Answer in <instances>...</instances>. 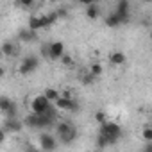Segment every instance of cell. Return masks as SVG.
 Masks as SVG:
<instances>
[{"instance_id":"f546056e","label":"cell","mask_w":152,"mask_h":152,"mask_svg":"<svg viewBox=\"0 0 152 152\" xmlns=\"http://www.w3.org/2000/svg\"><path fill=\"white\" fill-rule=\"evenodd\" d=\"M61 95H63V97H66V99H73V95H72V91H68V90H64V91H61Z\"/></svg>"},{"instance_id":"1f68e13d","label":"cell","mask_w":152,"mask_h":152,"mask_svg":"<svg viewBox=\"0 0 152 152\" xmlns=\"http://www.w3.org/2000/svg\"><path fill=\"white\" fill-rule=\"evenodd\" d=\"M143 2H145V4H150V2H152V0H143Z\"/></svg>"},{"instance_id":"277c9868","label":"cell","mask_w":152,"mask_h":152,"mask_svg":"<svg viewBox=\"0 0 152 152\" xmlns=\"http://www.w3.org/2000/svg\"><path fill=\"white\" fill-rule=\"evenodd\" d=\"M38 143H39V148H41V150H56L57 145H59L57 138H56L52 132H47V131L39 132V136H38Z\"/></svg>"},{"instance_id":"4fadbf2b","label":"cell","mask_w":152,"mask_h":152,"mask_svg":"<svg viewBox=\"0 0 152 152\" xmlns=\"http://www.w3.org/2000/svg\"><path fill=\"white\" fill-rule=\"evenodd\" d=\"M0 52H2V56L4 57H13V56H16V52H18V48H16V45L13 43V41H4L2 43V47H0Z\"/></svg>"},{"instance_id":"d6986e66","label":"cell","mask_w":152,"mask_h":152,"mask_svg":"<svg viewBox=\"0 0 152 152\" xmlns=\"http://www.w3.org/2000/svg\"><path fill=\"white\" fill-rule=\"evenodd\" d=\"M4 115H6V118H13V116H18V106H16V102L13 100L9 106H7V109L4 111Z\"/></svg>"},{"instance_id":"6da1fadb","label":"cell","mask_w":152,"mask_h":152,"mask_svg":"<svg viewBox=\"0 0 152 152\" xmlns=\"http://www.w3.org/2000/svg\"><path fill=\"white\" fill-rule=\"evenodd\" d=\"M56 125V138L57 141L64 143V145H70L72 141H75V138H77V129H75V125L72 122H57L54 124Z\"/></svg>"},{"instance_id":"3957f363","label":"cell","mask_w":152,"mask_h":152,"mask_svg":"<svg viewBox=\"0 0 152 152\" xmlns=\"http://www.w3.org/2000/svg\"><path fill=\"white\" fill-rule=\"evenodd\" d=\"M38 66H39V59L36 57V56H25L22 61H20V66H18V72H20V75H31V73H34L36 70H38Z\"/></svg>"},{"instance_id":"8992f818","label":"cell","mask_w":152,"mask_h":152,"mask_svg":"<svg viewBox=\"0 0 152 152\" xmlns=\"http://www.w3.org/2000/svg\"><path fill=\"white\" fill-rule=\"evenodd\" d=\"M116 16L120 18V23L125 25L129 23L131 20V2L129 0H118V4H116Z\"/></svg>"},{"instance_id":"e0dca14e","label":"cell","mask_w":152,"mask_h":152,"mask_svg":"<svg viewBox=\"0 0 152 152\" xmlns=\"http://www.w3.org/2000/svg\"><path fill=\"white\" fill-rule=\"evenodd\" d=\"M81 83L84 84V86H91V84H95V81H97V77L95 75H91L90 72H84V73H81Z\"/></svg>"},{"instance_id":"7402d4cb","label":"cell","mask_w":152,"mask_h":152,"mask_svg":"<svg viewBox=\"0 0 152 152\" xmlns=\"http://www.w3.org/2000/svg\"><path fill=\"white\" fill-rule=\"evenodd\" d=\"M57 61H61L64 66H72V64H73V59H72V56H68L66 52H64V54H63V56H61Z\"/></svg>"},{"instance_id":"ffe728a7","label":"cell","mask_w":152,"mask_h":152,"mask_svg":"<svg viewBox=\"0 0 152 152\" xmlns=\"http://www.w3.org/2000/svg\"><path fill=\"white\" fill-rule=\"evenodd\" d=\"M43 95H45V97H47L50 102H54V100H56V99L61 95V91H59V90H56V88H47V90L43 91Z\"/></svg>"},{"instance_id":"f1b7e54d","label":"cell","mask_w":152,"mask_h":152,"mask_svg":"<svg viewBox=\"0 0 152 152\" xmlns=\"http://www.w3.org/2000/svg\"><path fill=\"white\" fill-rule=\"evenodd\" d=\"M79 2H81L83 6H90V4H97L99 0H79Z\"/></svg>"},{"instance_id":"ba28073f","label":"cell","mask_w":152,"mask_h":152,"mask_svg":"<svg viewBox=\"0 0 152 152\" xmlns=\"http://www.w3.org/2000/svg\"><path fill=\"white\" fill-rule=\"evenodd\" d=\"M2 127L7 131V134H18L23 129V122H20L16 116H13V118H6Z\"/></svg>"},{"instance_id":"603a6c76","label":"cell","mask_w":152,"mask_h":152,"mask_svg":"<svg viewBox=\"0 0 152 152\" xmlns=\"http://www.w3.org/2000/svg\"><path fill=\"white\" fill-rule=\"evenodd\" d=\"M97 147H99V148H107V147H109L107 140H106L100 132H99V136H97Z\"/></svg>"},{"instance_id":"52a82bcc","label":"cell","mask_w":152,"mask_h":152,"mask_svg":"<svg viewBox=\"0 0 152 152\" xmlns=\"http://www.w3.org/2000/svg\"><path fill=\"white\" fill-rule=\"evenodd\" d=\"M52 106V102L41 93V95H36L32 100H31V111L32 113H45L48 107Z\"/></svg>"},{"instance_id":"484cf974","label":"cell","mask_w":152,"mask_h":152,"mask_svg":"<svg viewBox=\"0 0 152 152\" xmlns=\"http://www.w3.org/2000/svg\"><path fill=\"white\" fill-rule=\"evenodd\" d=\"M18 6H20V7H23V9L32 7V6H34V0H18Z\"/></svg>"},{"instance_id":"ac0fdd59","label":"cell","mask_w":152,"mask_h":152,"mask_svg":"<svg viewBox=\"0 0 152 152\" xmlns=\"http://www.w3.org/2000/svg\"><path fill=\"white\" fill-rule=\"evenodd\" d=\"M106 25L107 27H111V29H115V27H120L122 23H120V18L116 16V13H111L107 18H106Z\"/></svg>"},{"instance_id":"83f0119b","label":"cell","mask_w":152,"mask_h":152,"mask_svg":"<svg viewBox=\"0 0 152 152\" xmlns=\"http://www.w3.org/2000/svg\"><path fill=\"white\" fill-rule=\"evenodd\" d=\"M6 138H7V131H6L4 127H0V145L6 141Z\"/></svg>"},{"instance_id":"44dd1931","label":"cell","mask_w":152,"mask_h":152,"mask_svg":"<svg viewBox=\"0 0 152 152\" xmlns=\"http://www.w3.org/2000/svg\"><path fill=\"white\" fill-rule=\"evenodd\" d=\"M11 102H13V99L9 95H0V113H4Z\"/></svg>"},{"instance_id":"30bf717a","label":"cell","mask_w":152,"mask_h":152,"mask_svg":"<svg viewBox=\"0 0 152 152\" xmlns=\"http://www.w3.org/2000/svg\"><path fill=\"white\" fill-rule=\"evenodd\" d=\"M39 16H41V22H43V29H50L59 20L57 11H50V13H45V15H39Z\"/></svg>"},{"instance_id":"cb8c5ba5","label":"cell","mask_w":152,"mask_h":152,"mask_svg":"<svg viewBox=\"0 0 152 152\" xmlns=\"http://www.w3.org/2000/svg\"><path fill=\"white\" fill-rule=\"evenodd\" d=\"M141 138H143L145 141H148V143H150V141H152V129H150V127H145V129H143V132H141Z\"/></svg>"},{"instance_id":"4dcf8cb0","label":"cell","mask_w":152,"mask_h":152,"mask_svg":"<svg viewBox=\"0 0 152 152\" xmlns=\"http://www.w3.org/2000/svg\"><path fill=\"white\" fill-rule=\"evenodd\" d=\"M4 75H6V68H4L2 64H0V79H2V77H4Z\"/></svg>"},{"instance_id":"5bb4252c","label":"cell","mask_w":152,"mask_h":152,"mask_svg":"<svg viewBox=\"0 0 152 152\" xmlns=\"http://www.w3.org/2000/svg\"><path fill=\"white\" fill-rule=\"evenodd\" d=\"M100 16V7H99V2L97 4H90V6H86V18L88 20H97Z\"/></svg>"},{"instance_id":"2e32d148","label":"cell","mask_w":152,"mask_h":152,"mask_svg":"<svg viewBox=\"0 0 152 152\" xmlns=\"http://www.w3.org/2000/svg\"><path fill=\"white\" fill-rule=\"evenodd\" d=\"M88 72L91 73V75H95V77L99 79L100 75H102V72H104V68H102V64L99 63V61H95V63H91L90 64V68H88Z\"/></svg>"},{"instance_id":"5b68a950","label":"cell","mask_w":152,"mask_h":152,"mask_svg":"<svg viewBox=\"0 0 152 152\" xmlns=\"http://www.w3.org/2000/svg\"><path fill=\"white\" fill-rule=\"evenodd\" d=\"M52 104H54V107L57 111H77L79 109V102L77 100L75 99H66L63 95H59Z\"/></svg>"},{"instance_id":"4316f807","label":"cell","mask_w":152,"mask_h":152,"mask_svg":"<svg viewBox=\"0 0 152 152\" xmlns=\"http://www.w3.org/2000/svg\"><path fill=\"white\" fill-rule=\"evenodd\" d=\"M39 54H41V57H45V59H48V43H45V45H41V48H39Z\"/></svg>"},{"instance_id":"9a60e30c","label":"cell","mask_w":152,"mask_h":152,"mask_svg":"<svg viewBox=\"0 0 152 152\" xmlns=\"http://www.w3.org/2000/svg\"><path fill=\"white\" fill-rule=\"evenodd\" d=\"M27 27L31 29V31H41L43 29V22H41V16L39 15H32L31 18H29V22H27Z\"/></svg>"},{"instance_id":"8fae6325","label":"cell","mask_w":152,"mask_h":152,"mask_svg":"<svg viewBox=\"0 0 152 152\" xmlns=\"http://www.w3.org/2000/svg\"><path fill=\"white\" fill-rule=\"evenodd\" d=\"M36 38H38L36 31H31L29 27H27V29H20V31H18V39H20L22 43H32Z\"/></svg>"},{"instance_id":"7c38bea8","label":"cell","mask_w":152,"mask_h":152,"mask_svg":"<svg viewBox=\"0 0 152 152\" xmlns=\"http://www.w3.org/2000/svg\"><path fill=\"white\" fill-rule=\"evenodd\" d=\"M109 63H111L113 66H124V64L127 63V56H125L122 50H115V52H111V56H109Z\"/></svg>"},{"instance_id":"d4e9b609","label":"cell","mask_w":152,"mask_h":152,"mask_svg":"<svg viewBox=\"0 0 152 152\" xmlns=\"http://www.w3.org/2000/svg\"><path fill=\"white\" fill-rule=\"evenodd\" d=\"M106 120H107V116H106L104 111H97V113H95V122H97V124H104Z\"/></svg>"},{"instance_id":"9c48e42d","label":"cell","mask_w":152,"mask_h":152,"mask_svg":"<svg viewBox=\"0 0 152 152\" xmlns=\"http://www.w3.org/2000/svg\"><path fill=\"white\" fill-rule=\"evenodd\" d=\"M64 54V43L63 41H50L48 43V59L57 61Z\"/></svg>"},{"instance_id":"7a4b0ae2","label":"cell","mask_w":152,"mask_h":152,"mask_svg":"<svg viewBox=\"0 0 152 152\" xmlns=\"http://www.w3.org/2000/svg\"><path fill=\"white\" fill-rule=\"evenodd\" d=\"M99 132L107 140L109 145L116 143V141L122 138V134H124L122 127H120L118 124H115V122H109V120H106L104 124H100V131H99Z\"/></svg>"}]
</instances>
